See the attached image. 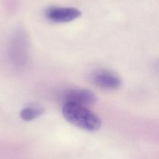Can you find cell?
<instances>
[{
    "instance_id": "obj_2",
    "label": "cell",
    "mask_w": 159,
    "mask_h": 159,
    "mask_svg": "<svg viewBox=\"0 0 159 159\" xmlns=\"http://www.w3.org/2000/svg\"><path fill=\"white\" fill-rule=\"evenodd\" d=\"M91 82L96 86L107 89H114L122 84V79L116 73L107 70H99L91 75Z\"/></svg>"
},
{
    "instance_id": "obj_1",
    "label": "cell",
    "mask_w": 159,
    "mask_h": 159,
    "mask_svg": "<svg viewBox=\"0 0 159 159\" xmlns=\"http://www.w3.org/2000/svg\"><path fill=\"white\" fill-rule=\"evenodd\" d=\"M62 114L70 124L89 132L98 130L101 125L100 118L86 106L65 103L62 107Z\"/></svg>"
},
{
    "instance_id": "obj_4",
    "label": "cell",
    "mask_w": 159,
    "mask_h": 159,
    "mask_svg": "<svg viewBox=\"0 0 159 159\" xmlns=\"http://www.w3.org/2000/svg\"><path fill=\"white\" fill-rule=\"evenodd\" d=\"M81 14L80 11L74 7H52L45 12V16L48 20L58 23L72 21L80 17Z\"/></svg>"
},
{
    "instance_id": "obj_5",
    "label": "cell",
    "mask_w": 159,
    "mask_h": 159,
    "mask_svg": "<svg viewBox=\"0 0 159 159\" xmlns=\"http://www.w3.org/2000/svg\"><path fill=\"white\" fill-rule=\"evenodd\" d=\"M44 112V107L40 106H31L22 109L20 116L24 120L30 121L43 115Z\"/></svg>"
},
{
    "instance_id": "obj_3",
    "label": "cell",
    "mask_w": 159,
    "mask_h": 159,
    "mask_svg": "<svg viewBox=\"0 0 159 159\" xmlns=\"http://www.w3.org/2000/svg\"><path fill=\"white\" fill-rule=\"evenodd\" d=\"M65 103H74L83 106L94 104L97 97L91 91L81 88H73L66 90L63 95Z\"/></svg>"
}]
</instances>
